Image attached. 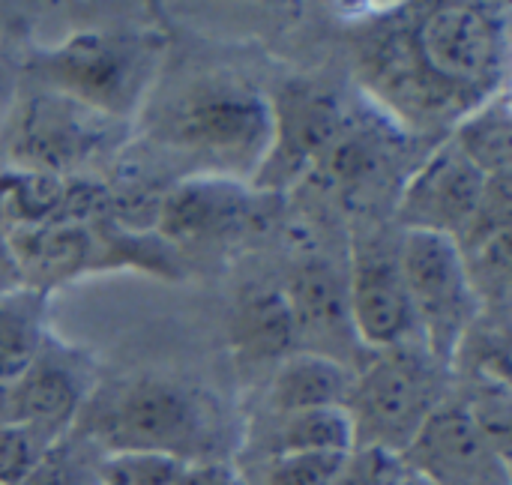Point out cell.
<instances>
[{"label":"cell","instance_id":"1","mask_svg":"<svg viewBox=\"0 0 512 485\" xmlns=\"http://www.w3.org/2000/svg\"><path fill=\"white\" fill-rule=\"evenodd\" d=\"M75 432L102 453H156L180 465L222 459L225 441L213 396L171 378H129L90 393Z\"/></svg>","mask_w":512,"mask_h":485},{"label":"cell","instance_id":"2","mask_svg":"<svg viewBox=\"0 0 512 485\" xmlns=\"http://www.w3.org/2000/svg\"><path fill=\"white\" fill-rule=\"evenodd\" d=\"M156 138L210 168L255 174L273 138L270 102L234 78H198L165 102Z\"/></svg>","mask_w":512,"mask_h":485},{"label":"cell","instance_id":"3","mask_svg":"<svg viewBox=\"0 0 512 485\" xmlns=\"http://www.w3.org/2000/svg\"><path fill=\"white\" fill-rule=\"evenodd\" d=\"M450 396V366L432 357L420 339L366 354V363L354 372V387L345 405L354 447L402 456L423 423Z\"/></svg>","mask_w":512,"mask_h":485},{"label":"cell","instance_id":"4","mask_svg":"<svg viewBox=\"0 0 512 485\" xmlns=\"http://www.w3.org/2000/svg\"><path fill=\"white\" fill-rule=\"evenodd\" d=\"M423 66L471 108L504 90L507 15L486 3H435L411 24Z\"/></svg>","mask_w":512,"mask_h":485},{"label":"cell","instance_id":"5","mask_svg":"<svg viewBox=\"0 0 512 485\" xmlns=\"http://www.w3.org/2000/svg\"><path fill=\"white\" fill-rule=\"evenodd\" d=\"M33 69L51 93L111 120L138 105L153 72V48L126 30H78L39 54Z\"/></svg>","mask_w":512,"mask_h":485},{"label":"cell","instance_id":"6","mask_svg":"<svg viewBox=\"0 0 512 485\" xmlns=\"http://www.w3.org/2000/svg\"><path fill=\"white\" fill-rule=\"evenodd\" d=\"M399 267L414 306L420 342L444 366H453L462 336L480 318L456 240L399 231Z\"/></svg>","mask_w":512,"mask_h":485},{"label":"cell","instance_id":"7","mask_svg":"<svg viewBox=\"0 0 512 485\" xmlns=\"http://www.w3.org/2000/svg\"><path fill=\"white\" fill-rule=\"evenodd\" d=\"M348 312L357 345L366 354L390 351L417 336V318L399 267V240L381 234L354 240L348 264Z\"/></svg>","mask_w":512,"mask_h":485},{"label":"cell","instance_id":"8","mask_svg":"<svg viewBox=\"0 0 512 485\" xmlns=\"http://www.w3.org/2000/svg\"><path fill=\"white\" fill-rule=\"evenodd\" d=\"M270 111L273 138L252 180L264 192H279L315 171V165L345 129L348 117L330 90L297 81L276 96Z\"/></svg>","mask_w":512,"mask_h":485},{"label":"cell","instance_id":"9","mask_svg":"<svg viewBox=\"0 0 512 485\" xmlns=\"http://www.w3.org/2000/svg\"><path fill=\"white\" fill-rule=\"evenodd\" d=\"M108 141V117L42 90L21 108L9 150L18 168L69 177L87 165Z\"/></svg>","mask_w":512,"mask_h":485},{"label":"cell","instance_id":"10","mask_svg":"<svg viewBox=\"0 0 512 485\" xmlns=\"http://www.w3.org/2000/svg\"><path fill=\"white\" fill-rule=\"evenodd\" d=\"M399 459L411 477L426 485H512L510 459L483 438L456 390Z\"/></svg>","mask_w":512,"mask_h":485},{"label":"cell","instance_id":"11","mask_svg":"<svg viewBox=\"0 0 512 485\" xmlns=\"http://www.w3.org/2000/svg\"><path fill=\"white\" fill-rule=\"evenodd\" d=\"M483 177L447 138L402 186L396 201L399 231H423L459 240L486 198Z\"/></svg>","mask_w":512,"mask_h":485},{"label":"cell","instance_id":"12","mask_svg":"<svg viewBox=\"0 0 512 485\" xmlns=\"http://www.w3.org/2000/svg\"><path fill=\"white\" fill-rule=\"evenodd\" d=\"M93 393L84 357L51 336L30 369L6 387V420L21 423L45 441H63Z\"/></svg>","mask_w":512,"mask_h":485},{"label":"cell","instance_id":"13","mask_svg":"<svg viewBox=\"0 0 512 485\" xmlns=\"http://www.w3.org/2000/svg\"><path fill=\"white\" fill-rule=\"evenodd\" d=\"M360 66L366 72V87H372L378 99L408 117H462L471 111L468 102L438 84L423 66L411 36V24L381 27L375 36H369V45L360 54Z\"/></svg>","mask_w":512,"mask_h":485},{"label":"cell","instance_id":"14","mask_svg":"<svg viewBox=\"0 0 512 485\" xmlns=\"http://www.w3.org/2000/svg\"><path fill=\"white\" fill-rule=\"evenodd\" d=\"M297 330V351L336 357V345L357 339L348 312V276L324 255H300L279 285ZM351 366V363H348Z\"/></svg>","mask_w":512,"mask_h":485},{"label":"cell","instance_id":"15","mask_svg":"<svg viewBox=\"0 0 512 485\" xmlns=\"http://www.w3.org/2000/svg\"><path fill=\"white\" fill-rule=\"evenodd\" d=\"M3 246L9 267L21 276V285L39 294H51L96 267V255L102 252L96 231L72 222L12 228L3 237Z\"/></svg>","mask_w":512,"mask_h":485},{"label":"cell","instance_id":"16","mask_svg":"<svg viewBox=\"0 0 512 485\" xmlns=\"http://www.w3.org/2000/svg\"><path fill=\"white\" fill-rule=\"evenodd\" d=\"M249 198L225 177H195L162 192L156 231L171 243H210L240 231Z\"/></svg>","mask_w":512,"mask_h":485},{"label":"cell","instance_id":"17","mask_svg":"<svg viewBox=\"0 0 512 485\" xmlns=\"http://www.w3.org/2000/svg\"><path fill=\"white\" fill-rule=\"evenodd\" d=\"M243 462L270 456H345L354 450V429L345 408H318L294 414H258L240 444Z\"/></svg>","mask_w":512,"mask_h":485},{"label":"cell","instance_id":"18","mask_svg":"<svg viewBox=\"0 0 512 485\" xmlns=\"http://www.w3.org/2000/svg\"><path fill=\"white\" fill-rule=\"evenodd\" d=\"M354 366L315 351H291L276 363L264 396V414L345 408L354 387Z\"/></svg>","mask_w":512,"mask_h":485},{"label":"cell","instance_id":"19","mask_svg":"<svg viewBox=\"0 0 512 485\" xmlns=\"http://www.w3.org/2000/svg\"><path fill=\"white\" fill-rule=\"evenodd\" d=\"M231 342L252 363H279L297 351V330L282 288L246 285L234 303Z\"/></svg>","mask_w":512,"mask_h":485},{"label":"cell","instance_id":"20","mask_svg":"<svg viewBox=\"0 0 512 485\" xmlns=\"http://www.w3.org/2000/svg\"><path fill=\"white\" fill-rule=\"evenodd\" d=\"M387 156L390 150L378 132L345 123V129L309 177H321V186L327 192H336L342 201H354L375 189L378 177L387 168Z\"/></svg>","mask_w":512,"mask_h":485},{"label":"cell","instance_id":"21","mask_svg":"<svg viewBox=\"0 0 512 485\" xmlns=\"http://www.w3.org/2000/svg\"><path fill=\"white\" fill-rule=\"evenodd\" d=\"M48 294L12 288L0 294V387L18 381L48 339Z\"/></svg>","mask_w":512,"mask_h":485},{"label":"cell","instance_id":"22","mask_svg":"<svg viewBox=\"0 0 512 485\" xmlns=\"http://www.w3.org/2000/svg\"><path fill=\"white\" fill-rule=\"evenodd\" d=\"M453 147L483 174L504 177L512 171V114L507 87L459 117L450 135Z\"/></svg>","mask_w":512,"mask_h":485},{"label":"cell","instance_id":"23","mask_svg":"<svg viewBox=\"0 0 512 485\" xmlns=\"http://www.w3.org/2000/svg\"><path fill=\"white\" fill-rule=\"evenodd\" d=\"M69 177H54L30 168H0V225L3 237L12 228L57 222L66 204Z\"/></svg>","mask_w":512,"mask_h":485},{"label":"cell","instance_id":"24","mask_svg":"<svg viewBox=\"0 0 512 485\" xmlns=\"http://www.w3.org/2000/svg\"><path fill=\"white\" fill-rule=\"evenodd\" d=\"M345 456H270L243 462L237 465V471L243 477V485H330Z\"/></svg>","mask_w":512,"mask_h":485},{"label":"cell","instance_id":"25","mask_svg":"<svg viewBox=\"0 0 512 485\" xmlns=\"http://www.w3.org/2000/svg\"><path fill=\"white\" fill-rule=\"evenodd\" d=\"M474 426L483 432V438L504 456L510 459L512 441V408H510V384L501 381H480L468 378V387L462 396H456Z\"/></svg>","mask_w":512,"mask_h":485},{"label":"cell","instance_id":"26","mask_svg":"<svg viewBox=\"0 0 512 485\" xmlns=\"http://www.w3.org/2000/svg\"><path fill=\"white\" fill-rule=\"evenodd\" d=\"M180 462L156 453H105L96 485H174Z\"/></svg>","mask_w":512,"mask_h":485},{"label":"cell","instance_id":"27","mask_svg":"<svg viewBox=\"0 0 512 485\" xmlns=\"http://www.w3.org/2000/svg\"><path fill=\"white\" fill-rule=\"evenodd\" d=\"M54 444L21 423L0 420V485H24Z\"/></svg>","mask_w":512,"mask_h":485},{"label":"cell","instance_id":"28","mask_svg":"<svg viewBox=\"0 0 512 485\" xmlns=\"http://www.w3.org/2000/svg\"><path fill=\"white\" fill-rule=\"evenodd\" d=\"M174 485H243V477L234 462L213 459V462H186L177 471Z\"/></svg>","mask_w":512,"mask_h":485},{"label":"cell","instance_id":"29","mask_svg":"<svg viewBox=\"0 0 512 485\" xmlns=\"http://www.w3.org/2000/svg\"><path fill=\"white\" fill-rule=\"evenodd\" d=\"M0 420H6V387H0Z\"/></svg>","mask_w":512,"mask_h":485},{"label":"cell","instance_id":"30","mask_svg":"<svg viewBox=\"0 0 512 485\" xmlns=\"http://www.w3.org/2000/svg\"><path fill=\"white\" fill-rule=\"evenodd\" d=\"M402 485H426V483H423V480H417V477H411V474H408V477H405V480H402Z\"/></svg>","mask_w":512,"mask_h":485}]
</instances>
